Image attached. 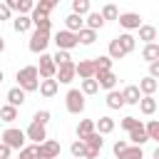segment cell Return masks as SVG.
Here are the masks:
<instances>
[{
    "mask_svg": "<svg viewBox=\"0 0 159 159\" xmlns=\"http://www.w3.org/2000/svg\"><path fill=\"white\" fill-rule=\"evenodd\" d=\"M15 77H17V87H22L25 92H37V89H40V82H42V77H40V67H35V65L20 67Z\"/></svg>",
    "mask_w": 159,
    "mask_h": 159,
    "instance_id": "1",
    "label": "cell"
},
{
    "mask_svg": "<svg viewBox=\"0 0 159 159\" xmlns=\"http://www.w3.org/2000/svg\"><path fill=\"white\" fill-rule=\"evenodd\" d=\"M25 139H27V134L22 129H15V127L2 129V134H0V142L7 144V147H12V149H17V152L25 149Z\"/></svg>",
    "mask_w": 159,
    "mask_h": 159,
    "instance_id": "2",
    "label": "cell"
},
{
    "mask_svg": "<svg viewBox=\"0 0 159 159\" xmlns=\"http://www.w3.org/2000/svg\"><path fill=\"white\" fill-rule=\"evenodd\" d=\"M84 92L82 89H70L67 94H65V107H67V112L70 114H82L84 112Z\"/></svg>",
    "mask_w": 159,
    "mask_h": 159,
    "instance_id": "3",
    "label": "cell"
},
{
    "mask_svg": "<svg viewBox=\"0 0 159 159\" xmlns=\"http://www.w3.org/2000/svg\"><path fill=\"white\" fill-rule=\"evenodd\" d=\"M52 42L57 45V50L70 52L72 47H77V45H80V35H77V32H70V30H60V32L52 37Z\"/></svg>",
    "mask_w": 159,
    "mask_h": 159,
    "instance_id": "4",
    "label": "cell"
},
{
    "mask_svg": "<svg viewBox=\"0 0 159 159\" xmlns=\"http://www.w3.org/2000/svg\"><path fill=\"white\" fill-rule=\"evenodd\" d=\"M50 42H52V40H50V32H40V30H35V32L30 35L27 47H30V52H35V55H45V50H47Z\"/></svg>",
    "mask_w": 159,
    "mask_h": 159,
    "instance_id": "5",
    "label": "cell"
},
{
    "mask_svg": "<svg viewBox=\"0 0 159 159\" xmlns=\"http://www.w3.org/2000/svg\"><path fill=\"white\" fill-rule=\"evenodd\" d=\"M40 77L42 80H57V65L52 55H40Z\"/></svg>",
    "mask_w": 159,
    "mask_h": 159,
    "instance_id": "6",
    "label": "cell"
},
{
    "mask_svg": "<svg viewBox=\"0 0 159 159\" xmlns=\"http://www.w3.org/2000/svg\"><path fill=\"white\" fill-rule=\"evenodd\" d=\"M5 2H7V7H10L12 12H17V15H32L35 7H37V2H32V0H5Z\"/></svg>",
    "mask_w": 159,
    "mask_h": 159,
    "instance_id": "7",
    "label": "cell"
},
{
    "mask_svg": "<svg viewBox=\"0 0 159 159\" xmlns=\"http://www.w3.org/2000/svg\"><path fill=\"white\" fill-rule=\"evenodd\" d=\"M117 22H119V25H122V27H124L127 32H129V30H139V27L144 25V22H142V15H139V12H122Z\"/></svg>",
    "mask_w": 159,
    "mask_h": 159,
    "instance_id": "8",
    "label": "cell"
},
{
    "mask_svg": "<svg viewBox=\"0 0 159 159\" xmlns=\"http://www.w3.org/2000/svg\"><path fill=\"white\" fill-rule=\"evenodd\" d=\"M25 134H27V139H32L35 144H45V142H47V129H45V124L30 122V127L25 129Z\"/></svg>",
    "mask_w": 159,
    "mask_h": 159,
    "instance_id": "9",
    "label": "cell"
},
{
    "mask_svg": "<svg viewBox=\"0 0 159 159\" xmlns=\"http://www.w3.org/2000/svg\"><path fill=\"white\" fill-rule=\"evenodd\" d=\"M37 149H40V159H57L60 152H62L60 142H55V139H47L45 144H37Z\"/></svg>",
    "mask_w": 159,
    "mask_h": 159,
    "instance_id": "10",
    "label": "cell"
},
{
    "mask_svg": "<svg viewBox=\"0 0 159 159\" xmlns=\"http://www.w3.org/2000/svg\"><path fill=\"white\" fill-rule=\"evenodd\" d=\"M77 77H80V80H94V77H97L94 60H80V62H77Z\"/></svg>",
    "mask_w": 159,
    "mask_h": 159,
    "instance_id": "11",
    "label": "cell"
},
{
    "mask_svg": "<svg viewBox=\"0 0 159 159\" xmlns=\"http://www.w3.org/2000/svg\"><path fill=\"white\" fill-rule=\"evenodd\" d=\"M75 77H77V62H70V65L57 67V82L60 84H70Z\"/></svg>",
    "mask_w": 159,
    "mask_h": 159,
    "instance_id": "12",
    "label": "cell"
},
{
    "mask_svg": "<svg viewBox=\"0 0 159 159\" xmlns=\"http://www.w3.org/2000/svg\"><path fill=\"white\" fill-rule=\"evenodd\" d=\"M97 82H99V89H107V92H112V89H117V75L114 72H99L97 77H94Z\"/></svg>",
    "mask_w": 159,
    "mask_h": 159,
    "instance_id": "13",
    "label": "cell"
},
{
    "mask_svg": "<svg viewBox=\"0 0 159 159\" xmlns=\"http://www.w3.org/2000/svg\"><path fill=\"white\" fill-rule=\"evenodd\" d=\"M7 104H12V107H22L25 102H27V92L22 89V87H12V89H7Z\"/></svg>",
    "mask_w": 159,
    "mask_h": 159,
    "instance_id": "14",
    "label": "cell"
},
{
    "mask_svg": "<svg viewBox=\"0 0 159 159\" xmlns=\"http://www.w3.org/2000/svg\"><path fill=\"white\" fill-rule=\"evenodd\" d=\"M75 132H77V139H82V142H84L89 134H94V132H97V122H94V119H80V124H77V129H75Z\"/></svg>",
    "mask_w": 159,
    "mask_h": 159,
    "instance_id": "15",
    "label": "cell"
},
{
    "mask_svg": "<svg viewBox=\"0 0 159 159\" xmlns=\"http://www.w3.org/2000/svg\"><path fill=\"white\" fill-rule=\"evenodd\" d=\"M129 142H132L134 147H144L147 142H152L149 134H147V124H139L137 129H132V132H129Z\"/></svg>",
    "mask_w": 159,
    "mask_h": 159,
    "instance_id": "16",
    "label": "cell"
},
{
    "mask_svg": "<svg viewBox=\"0 0 159 159\" xmlns=\"http://www.w3.org/2000/svg\"><path fill=\"white\" fill-rule=\"evenodd\" d=\"M87 25H84V17H80V15H75V12H70L67 17H65V30H70V32H82Z\"/></svg>",
    "mask_w": 159,
    "mask_h": 159,
    "instance_id": "17",
    "label": "cell"
},
{
    "mask_svg": "<svg viewBox=\"0 0 159 159\" xmlns=\"http://www.w3.org/2000/svg\"><path fill=\"white\" fill-rule=\"evenodd\" d=\"M122 92H124L127 104H137V107H139V102H142V97H144V94H142V89H139V84H127Z\"/></svg>",
    "mask_w": 159,
    "mask_h": 159,
    "instance_id": "18",
    "label": "cell"
},
{
    "mask_svg": "<svg viewBox=\"0 0 159 159\" xmlns=\"http://www.w3.org/2000/svg\"><path fill=\"white\" fill-rule=\"evenodd\" d=\"M127 104V99H124V92H119V89H112V92H107V107L109 109H122Z\"/></svg>",
    "mask_w": 159,
    "mask_h": 159,
    "instance_id": "19",
    "label": "cell"
},
{
    "mask_svg": "<svg viewBox=\"0 0 159 159\" xmlns=\"http://www.w3.org/2000/svg\"><path fill=\"white\" fill-rule=\"evenodd\" d=\"M30 27H35V25H32V17H30V15H17V17L12 20V30H15L17 35L27 32Z\"/></svg>",
    "mask_w": 159,
    "mask_h": 159,
    "instance_id": "20",
    "label": "cell"
},
{
    "mask_svg": "<svg viewBox=\"0 0 159 159\" xmlns=\"http://www.w3.org/2000/svg\"><path fill=\"white\" fill-rule=\"evenodd\" d=\"M157 87H159V82H157L154 77H149V75L139 80V89H142V94H144V97H154Z\"/></svg>",
    "mask_w": 159,
    "mask_h": 159,
    "instance_id": "21",
    "label": "cell"
},
{
    "mask_svg": "<svg viewBox=\"0 0 159 159\" xmlns=\"http://www.w3.org/2000/svg\"><path fill=\"white\" fill-rule=\"evenodd\" d=\"M104 22H107V20L102 17V12H94V10L84 17V25H87L89 30H94V32H97V30H102V27H104Z\"/></svg>",
    "mask_w": 159,
    "mask_h": 159,
    "instance_id": "22",
    "label": "cell"
},
{
    "mask_svg": "<svg viewBox=\"0 0 159 159\" xmlns=\"http://www.w3.org/2000/svg\"><path fill=\"white\" fill-rule=\"evenodd\" d=\"M137 32H139V40L144 45H154V40H157V27L154 25H142Z\"/></svg>",
    "mask_w": 159,
    "mask_h": 159,
    "instance_id": "23",
    "label": "cell"
},
{
    "mask_svg": "<svg viewBox=\"0 0 159 159\" xmlns=\"http://www.w3.org/2000/svg\"><path fill=\"white\" fill-rule=\"evenodd\" d=\"M57 89H60V82H57V80H42V82H40V94L47 97V99L55 97Z\"/></svg>",
    "mask_w": 159,
    "mask_h": 159,
    "instance_id": "24",
    "label": "cell"
},
{
    "mask_svg": "<svg viewBox=\"0 0 159 159\" xmlns=\"http://www.w3.org/2000/svg\"><path fill=\"white\" fill-rule=\"evenodd\" d=\"M107 55H109L112 60H122V57H127V52H124V47H122V42H119V37H114V40H109V47H107Z\"/></svg>",
    "mask_w": 159,
    "mask_h": 159,
    "instance_id": "25",
    "label": "cell"
},
{
    "mask_svg": "<svg viewBox=\"0 0 159 159\" xmlns=\"http://www.w3.org/2000/svg\"><path fill=\"white\" fill-rule=\"evenodd\" d=\"M142 60L149 62V65H152V62H159V45H157V42H154V45H144V47H142Z\"/></svg>",
    "mask_w": 159,
    "mask_h": 159,
    "instance_id": "26",
    "label": "cell"
},
{
    "mask_svg": "<svg viewBox=\"0 0 159 159\" xmlns=\"http://www.w3.org/2000/svg\"><path fill=\"white\" fill-rule=\"evenodd\" d=\"M72 12H75V15H80V17H87V15L92 12L89 0H72Z\"/></svg>",
    "mask_w": 159,
    "mask_h": 159,
    "instance_id": "27",
    "label": "cell"
},
{
    "mask_svg": "<svg viewBox=\"0 0 159 159\" xmlns=\"http://www.w3.org/2000/svg\"><path fill=\"white\" fill-rule=\"evenodd\" d=\"M55 7H57V0H40L32 15H45V17H50V12H52Z\"/></svg>",
    "mask_w": 159,
    "mask_h": 159,
    "instance_id": "28",
    "label": "cell"
},
{
    "mask_svg": "<svg viewBox=\"0 0 159 159\" xmlns=\"http://www.w3.org/2000/svg\"><path fill=\"white\" fill-rule=\"evenodd\" d=\"M92 60H94L97 75H99V72H112V62H114V60H112L109 55H99V57H92Z\"/></svg>",
    "mask_w": 159,
    "mask_h": 159,
    "instance_id": "29",
    "label": "cell"
},
{
    "mask_svg": "<svg viewBox=\"0 0 159 159\" xmlns=\"http://www.w3.org/2000/svg\"><path fill=\"white\" fill-rule=\"evenodd\" d=\"M97 132H99L102 137H104V134H112V132H114V119L107 117V114L99 117V119H97Z\"/></svg>",
    "mask_w": 159,
    "mask_h": 159,
    "instance_id": "30",
    "label": "cell"
},
{
    "mask_svg": "<svg viewBox=\"0 0 159 159\" xmlns=\"http://www.w3.org/2000/svg\"><path fill=\"white\" fill-rule=\"evenodd\" d=\"M0 119H2L5 124L15 122V119H17V107H12V104H2V107H0Z\"/></svg>",
    "mask_w": 159,
    "mask_h": 159,
    "instance_id": "31",
    "label": "cell"
},
{
    "mask_svg": "<svg viewBox=\"0 0 159 159\" xmlns=\"http://www.w3.org/2000/svg\"><path fill=\"white\" fill-rule=\"evenodd\" d=\"M70 154H72V159H84V154H87V144H84L82 139H75V142L70 144Z\"/></svg>",
    "mask_w": 159,
    "mask_h": 159,
    "instance_id": "32",
    "label": "cell"
},
{
    "mask_svg": "<svg viewBox=\"0 0 159 159\" xmlns=\"http://www.w3.org/2000/svg\"><path fill=\"white\" fill-rule=\"evenodd\" d=\"M30 17H32L35 30H40V32H50V25H52L50 17H45V15H30Z\"/></svg>",
    "mask_w": 159,
    "mask_h": 159,
    "instance_id": "33",
    "label": "cell"
},
{
    "mask_svg": "<svg viewBox=\"0 0 159 159\" xmlns=\"http://www.w3.org/2000/svg\"><path fill=\"white\" fill-rule=\"evenodd\" d=\"M119 42H122V47H124L127 55L134 52V47H137V37H134L132 32H122V35H119Z\"/></svg>",
    "mask_w": 159,
    "mask_h": 159,
    "instance_id": "34",
    "label": "cell"
},
{
    "mask_svg": "<svg viewBox=\"0 0 159 159\" xmlns=\"http://www.w3.org/2000/svg\"><path fill=\"white\" fill-rule=\"evenodd\" d=\"M139 112L147 114V117L154 114V112H157V99H154V97H142V102H139Z\"/></svg>",
    "mask_w": 159,
    "mask_h": 159,
    "instance_id": "35",
    "label": "cell"
},
{
    "mask_svg": "<svg viewBox=\"0 0 159 159\" xmlns=\"http://www.w3.org/2000/svg\"><path fill=\"white\" fill-rule=\"evenodd\" d=\"M99 12H102V17H104V20H119V15H122V12L117 10V5H112V2H107Z\"/></svg>",
    "mask_w": 159,
    "mask_h": 159,
    "instance_id": "36",
    "label": "cell"
},
{
    "mask_svg": "<svg viewBox=\"0 0 159 159\" xmlns=\"http://www.w3.org/2000/svg\"><path fill=\"white\" fill-rule=\"evenodd\" d=\"M84 144H87L89 149H99V152H102V147H104V139H102V134H99V132H94V134H89V137L84 139Z\"/></svg>",
    "mask_w": 159,
    "mask_h": 159,
    "instance_id": "37",
    "label": "cell"
},
{
    "mask_svg": "<svg viewBox=\"0 0 159 159\" xmlns=\"http://www.w3.org/2000/svg\"><path fill=\"white\" fill-rule=\"evenodd\" d=\"M119 159H144V152H142V147H129V149H124L122 154H119Z\"/></svg>",
    "mask_w": 159,
    "mask_h": 159,
    "instance_id": "38",
    "label": "cell"
},
{
    "mask_svg": "<svg viewBox=\"0 0 159 159\" xmlns=\"http://www.w3.org/2000/svg\"><path fill=\"white\" fill-rule=\"evenodd\" d=\"M94 40H97V32H94V30L84 27V30L80 32V45H94Z\"/></svg>",
    "mask_w": 159,
    "mask_h": 159,
    "instance_id": "39",
    "label": "cell"
},
{
    "mask_svg": "<svg viewBox=\"0 0 159 159\" xmlns=\"http://www.w3.org/2000/svg\"><path fill=\"white\" fill-rule=\"evenodd\" d=\"M84 94H97L99 92V82L97 80H82V87H80Z\"/></svg>",
    "mask_w": 159,
    "mask_h": 159,
    "instance_id": "40",
    "label": "cell"
},
{
    "mask_svg": "<svg viewBox=\"0 0 159 159\" xmlns=\"http://www.w3.org/2000/svg\"><path fill=\"white\" fill-rule=\"evenodd\" d=\"M17 159H40V149H37V144L25 147V149L20 152V157H17Z\"/></svg>",
    "mask_w": 159,
    "mask_h": 159,
    "instance_id": "41",
    "label": "cell"
},
{
    "mask_svg": "<svg viewBox=\"0 0 159 159\" xmlns=\"http://www.w3.org/2000/svg\"><path fill=\"white\" fill-rule=\"evenodd\" d=\"M147 134H149V139H152V142H157V144H159V119L147 122Z\"/></svg>",
    "mask_w": 159,
    "mask_h": 159,
    "instance_id": "42",
    "label": "cell"
},
{
    "mask_svg": "<svg viewBox=\"0 0 159 159\" xmlns=\"http://www.w3.org/2000/svg\"><path fill=\"white\" fill-rule=\"evenodd\" d=\"M139 124H142V122H139L137 117H132V114H129V117H124V119L119 122V127H122L124 132H132V129H137Z\"/></svg>",
    "mask_w": 159,
    "mask_h": 159,
    "instance_id": "43",
    "label": "cell"
},
{
    "mask_svg": "<svg viewBox=\"0 0 159 159\" xmlns=\"http://www.w3.org/2000/svg\"><path fill=\"white\" fill-rule=\"evenodd\" d=\"M52 57H55V65H57V67H62V65H70V62H72L70 52H65V50H57Z\"/></svg>",
    "mask_w": 159,
    "mask_h": 159,
    "instance_id": "44",
    "label": "cell"
},
{
    "mask_svg": "<svg viewBox=\"0 0 159 159\" xmlns=\"http://www.w3.org/2000/svg\"><path fill=\"white\" fill-rule=\"evenodd\" d=\"M50 117H52V114H50V109H37V112L32 114V122H37V124H47V122H50Z\"/></svg>",
    "mask_w": 159,
    "mask_h": 159,
    "instance_id": "45",
    "label": "cell"
},
{
    "mask_svg": "<svg viewBox=\"0 0 159 159\" xmlns=\"http://www.w3.org/2000/svg\"><path fill=\"white\" fill-rule=\"evenodd\" d=\"M124 149H129V144H127L124 139H117V142L112 144V152H114V157H119V154H122Z\"/></svg>",
    "mask_w": 159,
    "mask_h": 159,
    "instance_id": "46",
    "label": "cell"
},
{
    "mask_svg": "<svg viewBox=\"0 0 159 159\" xmlns=\"http://www.w3.org/2000/svg\"><path fill=\"white\" fill-rule=\"evenodd\" d=\"M10 15H12V10H10L7 2L2 0V2H0V20H10Z\"/></svg>",
    "mask_w": 159,
    "mask_h": 159,
    "instance_id": "47",
    "label": "cell"
},
{
    "mask_svg": "<svg viewBox=\"0 0 159 159\" xmlns=\"http://www.w3.org/2000/svg\"><path fill=\"white\" fill-rule=\"evenodd\" d=\"M10 154H12V147H7V144H0V157H2V159H10Z\"/></svg>",
    "mask_w": 159,
    "mask_h": 159,
    "instance_id": "48",
    "label": "cell"
},
{
    "mask_svg": "<svg viewBox=\"0 0 159 159\" xmlns=\"http://www.w3.org/2000/svg\"><path fill=\"white\" fill-rule=\"evenodd\" d=\"M149 77L159 80V62H152V65H149Z\"/></svg>",
    "mask_w": 159,
    "mask_h": 159,
    "instance_id": "49",
    "label": "cell"
},
{
    "mask_svg": "<svg viewBox=\"0 0 159 159\" xmlns=\"http://www.w3.org/2000/svg\"><path fill=\"white\" fill-rule=\"evenodd\" d=\"M99 157V149H89L87 147V154H84V159H97Z\"/></svg>",
    "mask_w": 159,
    "mask_h": 159,
    "instance_id": "50",
    "label": "cell"
},
{
    "mask_svg": "<svg viewBox=\"0 0 159 159\" xmlns=\"http://www.w3.org/2000/svg\"><path fill=\"white\" fill-rule=\"evenodd\" d=\"M152 159H159V144H157V149L152 152Z\"/></svg>",
    "mask_w": 159,
    "mask_h": 159,
    "instance_id": "51",
    "label": "cell"
}]
</instances>
